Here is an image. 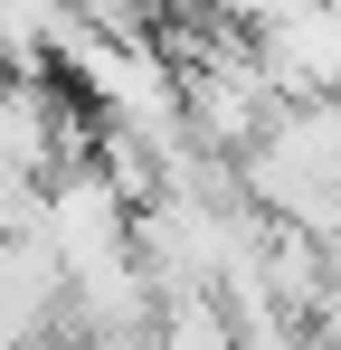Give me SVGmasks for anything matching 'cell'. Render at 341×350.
Listing matches in <instances>:
<instances>
[{
  "instance_id": "obj_1",
  "label": "cell",
  "mask_w": 341,
  "mask_h": 350,
  "mask_svg": "<svg viewBox=\"0 0 341 350\" xmlns=\"http://www.w3.org/2000/svg\"><path fill=\"white\" fill-rule=\"evenodd\" d=\"M256 66L275 76V95H341V0H275L247 29Z\"/></svg>"
},
{
  "instance_id": "obj_2",
  "label": "cell",
  "mask_w": 341,
  "mask_h": 350,
  "mask_svg": "<svg viewBox=\"0 0 341 350\" xmlns=\"http://www.w3.org/2000/svg\"><path fill=\"white\" fill-rule=\"evenodd\" d=\"M152 350H237V322L209 284L199 293H162L152 303Z\"/></svg>"
},
{
  "instance_id": "obj_3",
  "label": "cell",
  "mask_w": 341,
  "mask_h": 350,
  "mask_svg": "<svg viewBox=\"0 0 341 350\" xmlns=\"http://www.w3.org/2000/svg\"><path fill=\"white\" fill-rule=\"evenodd\" d=\"M66 10H76L86 29H105V38H152L170 0H66Z\"/></svg>"
},
{
  "instance_id": "obj_4",
  "label": "cell",
  "mask_w": 341,
  "mask_h": 350,
  "mask_svg": "<svg viewBox=\"0 0 341 350\" xmlns=\"http://www.w3.org/2000/svg\"><path fill=\"white\" fill-rule=\"evenodd\" d=\"M19 228H38V171L0 161V246H10Z\"/></svg>"
}]
</instances>
